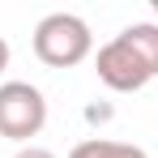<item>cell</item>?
Here are the masks:
<instances>
[{"label":"cell","instance_id":"6da1fadb","mask_svg":"<svg viewBox=\"0 0 158 158\" xmlns=\"http://www.w3.org/2000/svg\"><path fill=\"white\" fill-rule=\"evenodd\" d=\"M94 52V34L77 13H47L34 26V56L47 69H73Z\"/></svg>","mask_w":158,"mask_h":158},{"label":"cell","instance_id":"7a4b0ae2","mask_svg":"<svg viewBox=\"0 0 158 158\" xmlns=\"http://www.w3.org/2000/svg\"><path fill=\"white\" fill-rule=\"evenodd\" d=\"M47 124V98L30 81H0V137L26 141L39 137Z\"/></svg>","mask_w":158,"mask_h":158},{"label":"cell","instance_id":"3957f363","mask_svg":"<svg viewBox=\"0 0 158 158\" xmlns=\"http://www.w3.org/2000/svg\"><path fill=\"white\" fill-rule=\"evenodd\" d=\"M94 73H98V81H103L107 90H115V94H137V90H145V85L154 81L150 64L132 52V43L124 39V34H115L111 43L98 47V56H94Z\"/></svg>","mask_w":158,"mask_h":158},{"label":"cell","instance_id":"277c9868","mask_svg":"<svg viewBox=\"0 0 158 158\" xmlns=\"http://www.w3.org/2000/svg\"><path fill=\"white\" fill-rule=\"evenodd\" d=\"M69 158H150L141 145H128V141H103V137H90V141H77Z\"/></svg>","mask_w":158,"mask_h":158},{"label":"cell","instance_id":"5b68a950","mask_svg":"<svg viewBox=\"0 0 158 158\" xmlns=\"http://www.w3.org/2000/svg\"><path fill=\"white\" fill-rule=\"evenodd\" d=\"M120 34L132 43V52L141 56V60L150 64V73L158 77V22H137V26L120 30Z\"/></svg>","mask_w":158,"mask_h":158},{"label":"cell","instance_id":"8992f818","mask_svg":"<svg viewBox=\"0 0 158 158\" xmlns=\"http://www.w3.org/2000/svg\"><path fill=\"white\" fill-rule=\"evenodd\" d=\"M13 158H56V154H52V150H43V145H22Z\"/></svg>","mask_w":158,"mask_h":158},{"label":"cell","instance_id":"52a82bcc","mask_svg":"<svg viewBox=\"0 0 158 158\" xmlns=\"http://www.w3.org/2000/svg\"><path fill=\"white\" fill-rule=\"evenodd\" d=\"M4 69H9V43L0 39V73H4Z\"/></svg>","mask_w":158,"mask_h":158},{"label":"cell","instance_id":"ba28073f","mask_svg":"<svg viewBox=\"0 0 158 158\" xmlns=\"http://www.w3.org/2000/svg\"><path fill=\"white\" fill-rule=\"evenodd\" d=\"M154 13H158V0H154Z\"/></svg>","mask_w":158,"mask_h":158}]
</instances>
